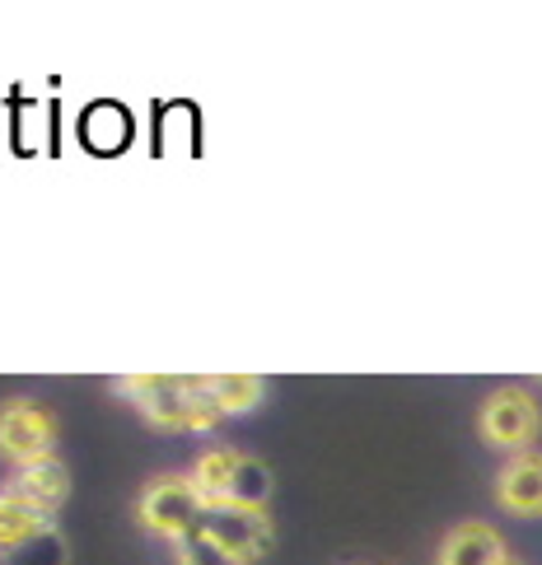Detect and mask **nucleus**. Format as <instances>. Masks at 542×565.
<instances>
[{
    "label": "nucleus",
    "instance_id": "7",
    "mask_svg": "<svg viewBox=\"0 0 542 565\" xmlns=\"http://www.w3.org/2000/svg\"><path fill=\"white\" fill-rule=\"evenodd\" d=\"M10 491L19 500H29L38 514L56 519L66 510V500H71V468L62 458H43V462H33V468H14Z\"/></svg>",
    "mask_w": 542,
    "mask_h": 565
},
{
    "label": "nucleus",
    "instance_id": "9",
    "mask_svg": "<svg viewBox=\"0 0 542 565\" xmlns=\"http://www.w3.org/2000/svg\"><path fill=\"white\" fill-rule=\"evenodd\" d=\"M238 449H230V444H211V449H202L196 454V462H192V487H196V495L206 500V514L211 510H220L225 504V495H230V481H234V472H238Z\"/></svg>",
    "mask_w": 542,
    "mask_h": 565
},
{
    "label": "nucleus",
    "instance_id": "10",
    "mask_svg": "<svg viewBox=\"0 0 542 565\" xmlns=\"http://www.w3.org/2000/svg\"><path fill=\"white\" fill-rule=\"evenodd\" d=\"M52 529L47 514H38L29 500H19L10 487L0 491V552H19L29 547L33 537H43Z\"/></svg>",
    "mask_w": 542,
    "mask_h": 565
},
{
    "label": "nucleus",
    "instance_id": "3",
    "mask_svg": "<svg viewBox=\"0 0 542 565\" xmlns=\"http://www.w3.org/2000/svg\"><path fill=\"white\" fill-rule=\"evenodd\" d=\"M538 430H542V412H538L533 393H524V388H500L481 402V412H477V435L500 454H529Z\"/></svg>",
    "mask_w": 542,
    "mask_h": 565
},
{
    "label": "nucleus",
    "instance_id": "14",
    "mask_svg": "<svg viewBox=\"0 0 542 565\" xmlns=\"http://www.w3.org/2000/svg\"><path fill=\"white\" fill-rule=\"evenodd\" d=\"M500 565H524V561H514V556H506V561H500Z\"/></svg>",
    "mask_w": 542,
    "mask_h": 565
},
{
    "label": "nucleus",
    "instance_id": "5",
    "mask_svg": "<svg viewBox=\"0 0 542 565\" xmlns=\"http://www.w3.org/2000/svg\"><path fill=\"white\" fill-rule=\"evenodd\" d=\"M202 533H206L230 561H238V565L263 561V556L276 547V523H272L267 510H230V504H220V510L206 514Z\"/></svg>",
    "mask_w": 542,
    "mask_h": 565
},
{
    "label": "nucleus",
    "instance_id": "12",
    "mask_svg": "<svg viewBox=\"0 0 542 565\" xmlns=\"http://www.w3.org/2000/svg\"><path fill=\"white\" fill-rule=\"evenodd\" d=\"M272 491H276L272 468H267L263 458L244 454V458H238V472H234V481H230V495H225V504H230V510H267Z\"/></svg>",
    "mask_w": 542,
    "mask_h": 565
},
{
    "label": "nucleus",
    "instance_id": "1",
    "mask_svg": "<svg viewBox=\"0 0 542 565\" xmlns=\"http://www.w3.org/2000/svg\"><path fill=\"white\" fill-rule=\"evenodd\" d=\"M136 523L159 542H183L202 533L206 523V500L196 495L188 472H164L140 487L136 495Z\"/></svg>",
    "mask_w": 542,
    "mask_h": 565
},
{
    "label": "nucleus",
    "instance_id": "2",
    "mask_svg": "<svg viewBox=\"0 0 542 565\" xmlns=\"http://www.w3.org/2000/svg\"><path fill=\"white\" fill-rule=\"evenodd\" d=\"M0 458L10 468H33L43 458H56V416L33 397L0 402Z\"/></svg>",
    "mask_w": 542,
    "mask_h": 565
},
{
    "label": "nucleus",
    "instance_id": "11",
    "mask_svg": "<svg viewBox=\"0 0 542 565\" xmlns=\"http://www.w3.org/2000/svg\"><path fill=\"white\" fill-rule=\"evenodd\" d=\"M206 393L215 397V407L220 416H248L263 407V397H267V379H257V374H206Z\"/></svg>",
    "mask_w": 542,
    "mask_h": 565
},
{
    "label": "nucleus",
    "instance_id": "8",
    "mask_svg": "<svg viewBox=\"0 0 542 565\" xmlns=\"http://www.w3.org/2000/svg\"><path fill=\"white\" fill-rule=\"evenodd\" d=\"M506 556L510 552L491 523L468 519V523H458V529L445 533V542H439V552H435V565H500Z\"/></svg>",
    "mask_w": 542,
    "mask_h": 565
},
{
    "label": "nucleus",
    "instance_id": "6",
    "mask_svg": "<svg viewBox=\"0 0 542 565\" xmlns=\"http://www.w3.org/2000/svg\"><path fill=\"white\" fill-rule=\"evenodd\" d=\"M496 504L514 519H542V454H514L496 477Z\"/></svg>",
    "mask_w": 542,
    "mask_h": 565
},
{
    "label": "nucleus",
    "instance_id": "4",
    "mask_svg": "<svg viewBox=\"0 0 542 565\" xmlns=\"http://www.w3.org/2000/svg\"><path fill=\"white\" fill-rule=\"evenodd\" d=\"M131 407L140 412V420H150L155 430H188V393H192V374H131L113 383Z\"/></svg>",
    "mask_w": 542,
    "mask_h": 565
},
{
    "label": "nucleus",
    "instance_id": "13",
    "mask_svg": "<svg viewBox=\"0 0 542 565\" xmlns=\"http://www.w3.org/2000/svg\"><path fill=\"white\" fill-rule=\"evenodd\" d=\"M173 565H238V561H230L206 533H192L183 542H173Z\"/></svg>",
    "mask_w": 542,
    "mask_h": 565
}]
</instances>
